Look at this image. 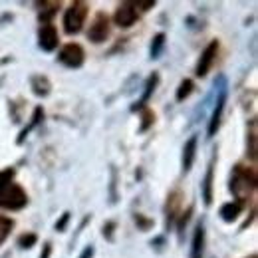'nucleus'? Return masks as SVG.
<instances>
[{
	"label": "nucleus",
	"instance_id": "13",
	"mask_svg": "<svg viewBox=\"0 0 258 258\" xmlns=\"http://www.w3.org/2000/svg\"><path fill=\"white\" fill-rule=\"evenodd\" d=\"M203 250H205V226L203 223L195 226L193 232V242H191V258H203Z\"/></svg>",
	"mask_w": 258,
	"mask_h": 258
},
{
	"label": "nucleus",
	"instance_id": "29",
	"mask_svg": "<svg viewBox=\"0 0 258 258\" xmlns=\"http://www.w3.org/2000/svg\"><path fill=\"white\" fill-rule=\"evenodd\" d=\"M50 254H52V244L46 242V244L42 246V254H40V258H50Z\"/></svg>",
	"mask_w": 258,
	"mask_h": 258
},
{
	"label": "nucleus",
	"instance_id": "26",
	"mask_svg": "<svg viewBox=\"0 0 258 258\" xmlns=\"http://www.w3.org/2000/svg\"><path fill=\"white\" fill-rule=\"evenodd\" d=\"M68 223H70V213L66 211L64 215H62V219H60V221L56 223V230H58V232H64V230H66V225H68Z\"/></svg>",
	"mask_w": 258,
	"mask_h": 258
},
{
	"label": "nucleus",
	"instance_id": "4",
	"mask_svg": "<svg viewBox=\"0 0 258 258\" xmlns=\"http://www.w3.org/2000/svg\"><path fill=\"white\" fill-rule=\"evenodd\" d=\"M58 62L62 66H66V68H70V70H78V68H82L84 62H86V52H84V48L80 44L70 42V44H66L64 48L60 50Z\"/></svg>",
	"mask_w": 258,
	"mask_h": 258
},
{
	"label": "nucleus",
	"instance_id": "16",
	"mask_svg": "<svg viewBox=\"0 0 258 258\" xmlns=\"http://www.w3.org/2000/svg\"><path fill=\"white\" fill-rule=\"evenodd\" d=\"M30 86H32L34 94L40 97L50 96V92H52V84H50V80H48L46 76H32Z\"/></svg>",
	"mask_w": 258,
	"mask_h": 258
},
{
	"label": "nucleus",
	"instance_id": "11",
	"mask_svg": "<svg viewBox=\"0 0 258 258\" xmlns=\"http://www.w3.org/2000/svg\"><path fill=\"white\" fill-rule=\"evenodd\" d=\"M258 141V121L256 119H250L248 123V131H246V157L252 163H256V145Z\"/></svg>",
	"mask_w": 258,
	"mask_h": 258
},
{
	"label": "nucleus",
	"instance_id": "18",
	"mask_svg": "<svg viewBox=\"0 0 258 258\" xmlns=\"http://www.w3.org/2000/svg\"><path fill=\"white\" fill-rule=\"evenodd\" d=\"M195 90V84L193 80H183L181 84H179V88H177V94H175V99L177 101H185L187 97L193 94Z\"/></svg>",
	"mask_w": 258,
	"mask_h": 258
},
{
	"label": "nucleus",
	"instance_id": "7",
	"mask_svg": "<svg viewBox=\"0 0 258 258\" xmlns=\"http://www.w3.org/2000/svg\"><path fill=\"white\" fill-rule=\"evenodd\" d=\"M217 56H219V42L213 40V42L203 50V54H201V58H199V64H197V70H195L197 78H205V76L211 72V68L215 64Z\"/></svg>",
	"mask_w": 258,
	"mask_h": 258
},
{
	"label": "nucleus",
	"instance_id": "15",
	"mask_svg": "<svg viewBox=\"0 0 258 258\" xmlns=\"http://www.w3.org/2000/svg\"><path fill=\"white\" fill-rule=\"evenodd\" d=\"M240 213H242V205L236 203V201L225 203V205L221 207V211H219V215H221V219H223L225 223H234Z\"/></svg>",
	"mask_w": 258,
	"mask_h": 258
},
{
	"label": "nucleus",
	"instance_id": "5",
	"mask_svg": "<svg viewBox=\"0 0 258 258\" xmlns=\"http://www.w3.org/2000/svg\"><path fill=\"white\" fill-rule=\"evenodd\" d=\"M107 38H109V16L105 12H97L88 28V40H92L94 44H101Z\"/></svg>",
	"mask_w": 258,
	"mask_h": 258
},
{
	"label": "nucleus",
	"instance_id": "12",
	"mask_svg": "<svg viewBox=\"0 0 258 258\" xmlns=\"http://www.w3.org/2000/svg\"><path fill=\"white\" fill-rule=\"evenodd\" d=\"M157 84H159V74H151V76H149V80L145 82V92H143L141 99L137 101V105H133V107H131L133 111H137V109H145V105H147V101H149L151 96H153V92H155Z\"/></svg>",
	"mask_w": 258,
	"mask_h": 258
},
{
	"label": "nucleus",
	"instance_id": "24",
	"mask_svg": "<svg viewBox=\"0 0 258 258\" xmlns=\"http://www.w3.org/2000/svg\"><path fill=\"white\" fill-rule=\"evenodd\" d=\"M12 177H14V171H12V169H4V171H0V193L12 183Z\"/></svg>",
	"mask_w": 258,
	"mask_h": 258
},
{
	"label": "nucleus",
	"instance_id": "2",
	"mask_svg": "<svg viewBox=\"0 0 258 258\" xmlns=\"http://www.w3.org/2000/svg\"><path fill=\"white\" fill-rule=\"evenodd\" d=\"M88 12H90V4L88 2H82V0L72 2L64 14V32L70 34V36L80 32L84 28V24H86Z\"/></svg>",
	"mask_w": 258,
	"mask_h": 258
},
{
	"label": "nucleus",
	"instance_id": "17",
	"mask_svg": "<svg viewBox=\"0 0 258 258\" xmlns=\"http://www.w3.org/2000/svg\"><path fill=\"white\" fill-rule=\"evenodd\" d=\"M42 10H40V20H42V24H52V18H54V14L58 12V8H60V2H42Z\"/></svg>",
	"mask_w": 258,
	"mask_h": 258
},
{
	"label": "nucleus",
	"instance_id": "19",
	"mask_svg": "<svg viewBox=\"0 0 258 258\" xmlns=\"http://www.w3.org/2000/svg\"><path fill=\"white\" fill-rule=\"evenodd\" d=\"M42 119H44V109H42V107H36V109H34L32 121H30V125H28V127L22 129V133H20V137H18V143H22V141H24V137H26V135H28V133H30V131H32V129L42 121Z\"/></svg>",
	"mask_w": 258,
	"mask_h": 258
},
{
	"label": "nucleus",
	"instance_id": "6",
	"mask_svg": "<svg viewBox=\"0 0 258 258\" xmlns=\"http://www.w3.org/2000/svg\"><path fill=\"white\" fill-rule=\"evenodd\" d=\"M139 18L137 8L133 6V2H121L113 14V24L119 28H131Z\"/></svg>",
	"mask_w": 258,
	"mask_h": 258
},
{
	"label": "nucleus",
	"instance_id": "3",
	"mask_svg": "<svg viewBox=\"0 0 258 258\" xmlns=\"http://www.w3.org/2000/svg\"><path fill=\"white\" fill-rule=\"evenodd\" d=\"M26 205H28V195H26V191L20 185H16V183H10L0 193V209H6V211H22Z\"/></svg>",
	"mask_w": 258,
	"mask_h": 258
},
{
	"label": "nucleus",
	"instance_id": "14",
	"mask_svg": "<svg viewBox=\"0 0 258 258\" xmlns=\"http://www.w3.org/2000/svg\"><path fill=\"white\" fill-rule=\"evenodd\" d=\"M213 183H215V163L209 165L207 175L203 179V201H205L207 207L213 203Z\"/></svg>",
	"mask_w": 258,
	"mask_h": 258
},
{
	"label": "nucleus",
	"instance_id": "8",
	"mask_svg": "<svg viewBox=\"0 0 258 258\" xmlns=\"http://www.w3.org/2000/svg\"><path fill=\"white\" fill-rule=\"evenodd\" d=\"M60 44V38H58V30L54 24H42L40 30H38V46L44 50V52H54Z\"/></svg>",
	"mask_w": 258,
	"mask_h": 258
},
{
	"label": "nucleus",
	"instance_id": "21",
	"mask_svg": "<svg viewBox=\"0 0 258 258\" xmlns=\"http://www.w3.org/2000/svg\"><path fill=\"white\" fill-rule=\"evenodd\" d=\"M12 226H14V221H12L10 217L0 215V244H2V242L8 238V234H10Z\"/></svg>",
	"mask_w": 258,
	"mask_h": 258
},
{
	"label": "nucleus",
	"instance_id": "30",
	"mask_svg": "<svg viewBox=\"0 0 258 258\" xmlns=\"http://www.w3.org/2000/svg\"><path fill=\"white\" fill-rule=\"evenodd\" d=\"M94 252H96V250H94V246H88V248H84V252H82L78 258H92L94 256Z\"/></svg>",
	"mask_w": 258,
	"mask_h": 258
},
{
	"label": "nucleus",
	"instance_id": "25",
	"mask_svg": "<svg viewBox=\"0 0 258 258\" xmlns=\"http://www.w3.org/2000/svg\"><path fill=\"white\" fill-rule=\"evenodd\" d=\"M191 213H193V207H189L187 209V213H181V215H177L179 217V223H177V228H179V232L187 226V223H189V219H191Z\"/></svg>",
	"mask_w": 258,
	"mask_h": 258
},
{
	"label": "nucleus",
	"instance_id": "31",
	"mask_svg": "<svg viewBox=\"0 0 258 258\" xmlns=\"http://www.w3.org/2000/svg\"><path fill=\"white\" fill-rule=\"evenodd\" d=\"M135 223H139V225H141V228H147V226L151 225V221H147V219H143L141 215H137V217H135Z\"/></svg>",
	"mask_w": 258,
	"mask_h": 258
},
{
	"label": "nucleus",
	"instance_id": "1",
	"mask_svg": "<svg viewBox=\"0 0 258 258\" xmlns=\"http://www.w3.org/2000/svg\"><path fill=\"white\" fill-rule=\"evenodd\" d=\"M230 191L234 195L236 203H246L248 197L256 191V171L244 165H236L230 177Z\"/></svg>",
	"mask_w": 258,
	"mask_h": 258
},
{
	"label": "nucleus",
	"instance_id": "10",
	"mask_svg": "<svg viewBox=\"0 0 258 258\" xmlns=\"http://www.w3.org/2000/svg\"><path fill=\"white\" fill-rule=\"evenodd\" d=\"M197 143H199V137L197 135H191L185 145H183V159H181V165H183V173H189L191 167L195 163V157H197Z\"/></svg>",
	"mask_w": 258,
	"mask_h": 258
},
{
	"label": "nucleus",
	"instance_id": "32",
	"mask_svg": "<svg viewBox=\"0 0 258 258\" xmlns=\"http://www.w3.org/2000/svg\"><path fill=\"white\" fill-rule=\"evenodd\" d=\"M250 258H256V254H252V256H250Z\"/></svg>",
	"mask_w": 258,
	"mask_h": 258
},
{
	"label": "nucleus",
	"instance_id": "28",
	"mask_svg": "<svg viewBox=\"0 0 258 258\" xmlns=\"http://www.w3.org/2000/svg\"><path fill=\"white\" fill-rule=\"evenodd\" d=\"M133 6H135V8L141 6V10L147 12V10H151V8L155 6V0H147V2H141V0H139V2H133Z\"/></svg>",
	"mask_w": 258,
	"mask_h": 258
},
{
	"label": "nucleus",
	"instance_id": "27",
	"mask_svg": "<svg viewBox=\"0 0 258 258\" xmlns=\"http://www.w3.org/2000/svg\"><path fill=\"white\" fill-rule=\"evenodd\" d=\"M113 228H115V223H111V221L103 225V236L107 240H113Z\"/></svg>",
	"mask_w": 258,
	"mask_h": 258
},
{
	"label": "nucleus",
	"instance_id": "20",
	"mask_svg": "<svg viewBox=\"0 0 258 258\" xmlns=\"http://www.w3.org/2000/svg\"><path fill=\"white\" fill-rule=\"evenodd\" d=\"M165 38H167V36H165L163 32H159V34H155V36H153V42H151V52H149L153 60H157V58L161 56L163 48H165Z\"/></svg>",
	"mask_w": 258,
	"mask_h": 258
},
{
	"label": "nucleus",
	"instance_id": "9",
	"mask_svg": "<svg viewBox=\"0 0 258 258\" xmlns=\"http://www.w3.org/2000/svg\"><path fill=\"white\" fill-rule=\"evenodd\" d=\"M225 105H226V90H223V92L219 94V97H217V105H215L213 115H211V121H209V129H207L209 137H215L219 127H221L223 113H225Z\"/></svg>",
	"mask_w": 258,
	"mask_h": 258
},
{
	"label": "nucleus",
	"instance_id": "23",
	"mask_svg": "<svg viewBox=\"0 0 258 258\" xmlns=\"http://www.w3.org/2000/svg\"><path fill=\"white\" fill-rule=\"evenodd\" d=\"M143 121H141V127H139V131H147V129L153 125V121H155V113L151 111V109H143Z\"/></svg>",
	"mask_w": 258,
	"mask_h": 258
},
{
	"label": "nucleus",
	"instance_id": "22",
	"mask_svg": "<svg viewBox=\"0 0 258 258\" xmlns=\"http://www.w3.org/2000/svg\"><path fill=\"white\" fill-rule=\"evenodd\" d=\"M36 242H38V236H36V234H32V232L22 234V236L18 238V246H20V248H32Z\"/></svg>",
	"mask_w": 258,
	"mask_h": 258
}]
</instances>
